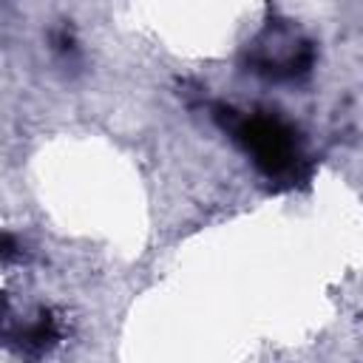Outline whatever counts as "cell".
<instances>
[{
    "label": "cell",
    "mask_w": 363,
    "mask_h": 363,
    "mask_svg": "<svg viewBox=\"0 0 363 363\" xmlns=\"http://www.w3.org/2000/svg\"><path fill=\"white\" fill-rule=\"evenodd\" d=\"M213 119L250 156L255 170L275 187H298L312 176V159L295 125L272 111H238L233 105H213Z\"/></svg>",
    "instance_id": "1"
},
{
    "label": "cell",
    "mask_w": 363,
    "mask_h": 363,
    "mask_svg": "<svg viewBox=\"0 0 363 363\" xmlns=\"http://www.w3.org/2000/svg\"><path fill=\"white\" fill-rule=\"evenodd\" d=\"M312 65L315 45L289 20H269L244 48V68L272 82H298Z\"/></svg>",
    "instance_id": "2"
},
{
    "label": "cell",
    "mask_w": 363,
    "mask_h": 363,
    "mask_svg": "<svg viewBox=\"0 0 363 363\" xmlns=\"http://www.w3.org/2000/svg\"><path fill=\"white\" fill-rule=\"evenodd\" d=\"M6 337H17L11 343H17V349L26 354H43L45 349H51L60 340V326H57V318L51 312L40 309L31 320H26L20 326L17 335H6Z\"/></svg>",
    "instance_id": "3"
}]
</instances>
